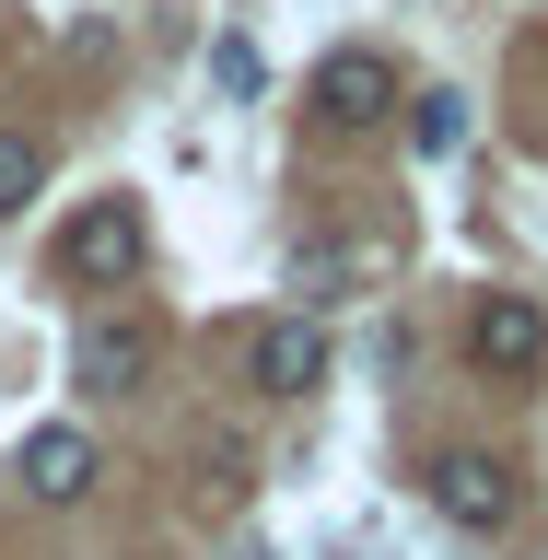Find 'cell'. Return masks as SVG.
I'll use <instances>...</instances> for the list:
<instances>
[{"instance_id":"obj_1","label":"cell","mask_w":548,"mask_h":560,"mask_svg":"<svg viewBox=\"0 0 548 560\" xmlns=\"http://www.w3.org/2000/svg\"><path fill=\"white\" fill-rule=\"evenodd\" d=\"M140 269H152V222H140V199H82V222L59 234V280H70V292H129Z\"/></svg>"},{"instance_id":"obj_2","label":"cell","mask_w":548,"mask_h":560,"mask_svg":"<svg viewBox=\"0 0 548 560\" xmlns=\"http://www.w3.org/2000/svg\"><path fill=\"white\" fill-rule=\"evenodd\" d=\"M397 117V59L385 47H327L315 70V129H385Z\"/></svg>"},{"instance_id":"obj_3","label":"cell","mask_w":548,"mask_h":560,"mask_svg":"<svg viewBox=\"0 0 548 560\" xmlns=\"http://www.w3.org/2000/svg\"><path fill=\"white\" fill-rule=\"evenodd\" d=\"M70 385L82 397H140L152 385V327L140 315H82L70 327Z\"/></svg>"},{"instance_id":"obj_4","label":"cell","mask_w":548,"mask_h":560,"mask_svg":"<svg viewBox=\"0 0 548 560\" xmlns=\"http://www.w3.org/2000/svg\"><path fill=\"white\" fill-rule=\"evenodd\" d=\"M467 362H479L490 385H525V374H548V315L525 304V292H490V304L467 315Z\"/></svg>"},{"instance_id":"obj_5","label":"cell","mask_w":548,"mask_h":560,"mask_svg":"<svg viewBox=\"0 0 548 560\" xmlns=\"http://www.w3.org/2000/svg\"><path fill=\"white\" fill-rule=\"evenodd\" d=\"M245 374L269 385V397H315V385H327V327H315L304 304L257 315V327H245Z\"/></svg>"},{"instance_id":"obj_6","label":"cell","mask_w":548,"mask_h":560,"mask_svg":"<svg viewBox=\"0 0 548 560\" xmlns=\"http://www.w3.org/2000/svg\"><path fill=\"white\" fill-rule=\"evenodd\" d=\"M432 514L444 525H467V537H490V525H514V467L502 455H432Z\"/></svg>"},{"instance_id":"obj_7","label":"cell","mask_w":548,"mask_h":560,"mask_svg":"<svg viewBox=\"0 0 548 560\" xmlns=\"http://www.w3.org/2000/svg\"><path fill=\"white\" fill-rule=\"evenodd\" d=\"M12 479H24V502H47V514H59V502H82V490H94V444H82L70 420H47V432H24Z\"/></svg>"},{"instance_id":"obj_8","label":"cell","mask_w":548,"mask_h":560,"mask_svg":"<svg viewBox=\"0 0 548 560\" xmlns=\"http://www.w3.org/2000/svg\"><path fill=\"white\" fill-rule=\"evenodd\" d=\"M350 280H362V257H350V245H327V234H304V245H292V304H304V315L350 304Z\"/></svg>"},{"instance_id":"obj_9","label":"cell","mask_w":548,"mask_h":560,"mask_svg":"<svg viewBox=\"0 0 548 560\" xmlns=\"http://www.w3.org/2000/svg\"><path fill=\"white\" fill-rule=\"evenodd\" d=\"M409 152L420 164H455V152H467V94H409Z\"/></svg>"},{"instance_id":"obj_10","label":"cell","mask_w":548,"mask_h":560,"mask_svg":"<svg viewBox=\"0 0 548 560\" xmlns=\"http://www.w3.org/2000/svg\"><path fill=\"white\" fill-rule=\"evenodd\" d=\"M35 187H47V140H35V129H0V222H24Z\"/></svg>"},{"instance_id":"obj_11","label":"cell","mask_w":548,"mask_h":560,"mask_svg":"<svg viewBox=\"0 0 548 560\" xmlns=\"http://www.w3.org/2000/svg\"><path fill=\"white\" fill-rule=\"evenodd\" d=\"M210 82H222L234 105H257V82H269V59H257V35H222V47H210Z\"/></svg>"},{"instance_id":"obj_12","label":"cell","mask_w":548,"mask_h":560,"mask_svg":"<svg viewBox=\"0 0 548 560\" xmlns=\"http://www.w3.org/2000/svg\"><path fill=\"white\" fill-rule=\"evenodd\" d=\"M537 560H548V549H537Z\"/></svg>"}]
</instances>
